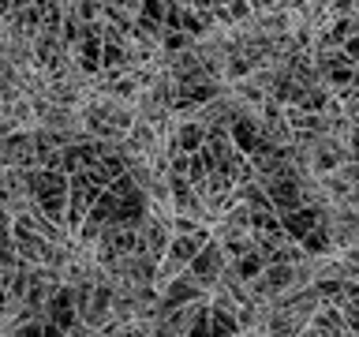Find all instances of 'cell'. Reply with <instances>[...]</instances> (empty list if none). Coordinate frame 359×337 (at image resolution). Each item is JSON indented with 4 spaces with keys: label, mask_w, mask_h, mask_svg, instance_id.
Here are the masks:
<instances>
[{
    "label": "cell",
    "mask_w": 359,
    "mask_h": 337,
    "mask_svg": "<svg viewBox=\"0 0 359 337\" xmlns=\"http://www.w3.org/2000/svg\"><path fill=\"white\" fill-rule=\"evenodd\" d=\"M224 266H229V258H224L221 244H217V240H213V236H210V240H206V244L198 247V255L191 258V263H187L184 270H187V274H191V277L198 281L202 289L210 292V289H213V285H217V281H221Z\"/></svg>",
    "instance_id": "1"
},
{
    "label": "cell",
    "mask_w": 359,
    "mask_h": 337,
    "mask_svg": "<svg viewBox=\"0 0 359 337\" xmlns=\"http://www.w3.org/2000/svg\"><path fill=\"white\" fill-rule=\"evenodd\" d=\"M41 337H67V333H64L56 322H49V319H45V326H41Z\"/></svg>",
    "instance_id": "2"
}]
</instances>
